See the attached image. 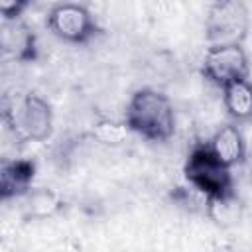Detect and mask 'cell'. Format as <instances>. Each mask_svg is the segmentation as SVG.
Returning <instances> with one entry per match:
<instances>
[{
    "label": "cell",
    "instance_id": "cell-7",
    "mask_svg": "<svg viewBox=\"0 0 252 252\" xmlns=\"http://www.w3.org/2000/svg\"><path fill=\"white\" fill-rule=\"evenodd\" d=\"M0 49L4 55L16 61H33L37 47L32 28L22 20H2L0 22Z\"/></svg>",
    "mask_w": 252,
    "mask_h": 252
},
{
    "label": "cell",
    "instance_id": "cell-11",
    "mask_svg": "<svg viewBox=\"0 0 252 252\" xmlns=\"http://www.w3.org/2000/svg\"><path fill=\"white\" fill-rule=\"evenodd\" d=\"M24 209L26 215L32 219H47L61 211L63 201L61 197L47 187H32L24 197Z\"/></svg>",
    "mask_w": 252,
    "mask_h": 252
},
{
    "label": "cell",
    "instance_id": "cell-15",
    "mask_svg": "<svg viewBox=\"0 0 252 252\" xmlns=\"http://www.w3.org/2000/svg\"><path fill=\"white\" fill-rule=\"evenodd\" d=\"M248 171H250V175H252V154L248 156Z\"/></svg>",
    "mask_w": 252,
    "mask_h": 252
},
{
    "label": "cell",
    "instance_id": "cell-8",
    "mask_svg": "<svg viewBox=\"0 0 252 252\" xmlns=\"http://www.w3.org/2000/svg\"><path fill=\"white\" fill-rule=\"evenodd\" d=\"M209 150L228 169L246 158V144H244L242 132L234 124H222L213 134L209 142Z\"/></svg>",
    "mask_w": 252,
    "mask_h": 252
},
{
    "label": "cell",
    "instance_id": "cell-12",
    "mask_svg": "<svg viewBox=\"0 0 252 252\" xmlns=\"http://www.w3.org/2000/svg\"><path fill=\"white\" fill-rule=\"evenodd\" d=\"M240 201L236 199L234 193H228V195H222V197H215V199H209L207 201V213L209 217L222 224V226H228L232 222H236L240 219Z\"/></svg>",
    "mask_w": 252,
    "mask_h": 252
},
{
    "label": "cell",
    "instance_id": "cell-5",
    "mask_svg": "<svg viewBox=\"0 0 252 252\" xmlns=\"http://www.w3.org/2000/svg\"><path fill=\"white\" fill-rule=\"evenodd\" d=\"M201 73L205 75L207 81L224 89L230 83L248 79L250 73L248 55L242 45L207 47L201 61Z\"/></svg>",
    "mask_w": 252,
    "mask_h": 252
},
{
    "label": "cell",
    "instance_id": "cell-4",
    "mask_svg": "<svg viewBox=\"0 0 252 252\" xmlns=\"http://www.w3.org/2000/svg\"><path fill=\"white\" fill-rule=\"evenodd\" d=\"M209 47L242 45L248 32V8L238 0L215 2L205 20Z\"/></svg>",
    "mask_w": 252,
    "mask_h": 252
},
{
    "label": "cell",
    "instance_id": "cell-14",
    "mask_svg": "<svg viewBox=\"0 0 252 252\" xmlns=\"http://www.w3.org/2000/svg\"><path fill=\"white\" fill-rule=\"evenodd\" d=\"M26 8H28V2H22V0H2L0 2L2 20H18L20 14Z\"/></svg>",
    "mask_w": 252,
    "mask_h": 252
},
{
    "label": "cell",
    "instance_id": "cell-6",
    "mask_svg": "<svg viewBox=\"0 0 252 252\" xmlns=\"http://www.w3.org/2000/svg\"><path fill=\"white\" fill-rule=\"evenodd\" d=\"M47 28L61 39L71 43H83L94 35L96 24L91 10L85 4L61 2L47 12Z\"/></svg>",
    "mask_w": 252,
    "mask_h": 252
},
{
    "label": "cell",
    "instance_id": "cell-10",
    "mask_svg": "<svg viewBox=\"0 0 252 252\" xmlns=\"http://www.w3.org/2000/svg\"><path fill=\"white\" fill-rule=\"evenodd\" d=\"M222 102L226 112L242 122L252 118V83L248 79L230 83L228 87L222 89Z\"/></svg>",
    "mask_w": 252,
    "mask_h": 252
},
{
    "label": "cell",
    "instance_id": "cell-13",
    "mask_svg": "<svg viewBox=\"0 0 252 252\" xmlns=\"http://www.w3.org/2000/svg\"><path fill=\"white\" fill-rule=\"evenodd\" d=\"M128 126L122 122H114V120H98L93 126V136L106 146H118L122 142H126L128 136Z\"/></svg>",
    "mask_w": 252,
    "mask_h": 252
},
{
    "label": "cell",
    "instance_id": "cell-2",
    "mask_svg": "<svg viewBox=\"0 0 252 252\" xmlns=\"http://www.w3.org/2000/svg\"><path fill=\"white\" fill-rule=\"evenodd\" d=\"M2 116L6 124L14 130V134L22 140L43 142L51 134V126H53L51 106L43 96L35 93H28L12 100H4Z\"/></svg>",
    "mask_w": 252,
    "mask_h": 252
},
{
    "label": "cell",
    "instance_id": "cell-9",
    "mask_svg": "<svg viewBox=\"0 0 252 252\" xmlns=\"http://www.w3.org/2000/svg\"><path fill=\"white\" fill-rule=\"evenodd\" d=\"M33 161L30 159H12L4 161L0 169V195L2 199L24 197L32 189L33 179Z\"/></svg>",
    "mask_w": 252,
    "mask_h": 252
},
{
    "label": "cell",
    "instance_id": "cell-1",
    "mask_svg": "<svg viewBox=\"0 0 252 252\" xmlns=\"http://www.w3.org/2000/svg\"><path fill=\"white\" fill-rule=\"evenodd\" d=\"M124 124L152 142H165L175 130L173 104L156 89H140L128 102Z\"/></svg>",
    "mask_w": 252,
    "mask_h": 252
},
{
    "label": "cell",
    "instance_id": "cell-3",
    "mask_svg": "<svg viewBox=\"0 0 252 252\" xmlns=\"http://www.w3.org/2000/svg\"><path fill=\"white\" fill-rule=\"evenodd\" d=\"M185 177L189 185L205 197V201L232 193V177L209 150V146H197L185 163Z\"/></svg>",
    "mask_w": 252,
    "mask_h": 252
}]
</instances>
